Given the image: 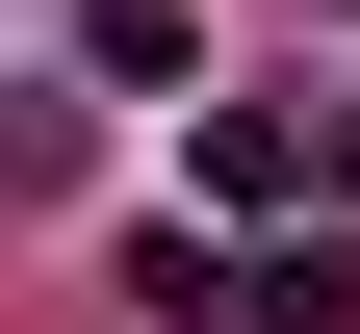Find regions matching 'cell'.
Listing matches in <instances>:
<instances>
[{
    "label": "cell",
    "mask_w": 360,
    "mask_h": 334,
    "mask_svg": "<svg viewBox=\"0 0 360 334\" xmlns=\"http://www.w3.org/2000/svg\"><path fill=\"white\" fill-rule=\"evenodd\" d=\"M232 334H360V257H335V231H283V257H232Z\"/></svg>",
    "instance_id": "3957f363"
},
{
    "label": "cell",
    "mask_w": 360,
    "mask_h": 334,
    "mask_svg": "<svg viewBox=\"0 0 360 334\" xmlns=\"http://www.w3.org/2000/svg\"><path fill=\"white\" fill-rule=\"evenodd\" d=\"M77 155H103V129H77V77H0V231L77 206Z\"/></svg>",
    "instance_id": "7a4b0ae2"
},
{
    "label": "cell",
    "mask_w": 360,
    "mask_h": 334,
    "mask_svg": "<svg viewBox=\"0 0 360 334\" xmlns=\"http://www.w3.org/2000/svg\"><path fill=\"white\" fill-rule=\"evenodd\" d=\"M77 77H103V103H180V77H206V0H77Z\"/></svg>",
    "instance_id": "6da1fadb"
}]
</instances>
